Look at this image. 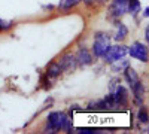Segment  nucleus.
Listing matches in <instances>:
<instances>
[{
    "mask_svg": "<svg viewBox=\"0 0 149 134\" xmlns=\"http://www.w3.org/2000/svg\"><path fill=\"white\" fill-rule=\"evenodd\" d=\"M110 46V37L109 34L104 31H98L94 36V42H93V55H95V58H102L107 48Z\"/></svg>",
    "mask_w": 149,
    "mask_h": 134,
    "instance_id": "obj_1",
    "label": "nucleus"
},
{
    "mask_svg": "<svg viewBox=\"0 0 149 134\" xmlns=\"http://www.w3.org/2000/svg\"><path fill=\"white\" fill-rule=\"evenodd\" d=\"M127 54H130L131 58L137 60V61H142V63H146L148 61V45L143 43V42H134L131 43L130 46H127Z\"/></svg>",
    "mask_w": 149,
    "mask_h": 134,
    "instance_id": "obj_2",
    "label": "nucleus"
},
{
    "mask_svg": "<svg viewBox=\"0 0 149 134\" xmlns=\"http://www.w3.org/2000/svg\"><path fill=\"white\" fill-rule=\"evenodd\" d=\"M125 55H127V46L122 45V43H118V45H110L107 48L106 54L102 58L104 60V63L110 64V63H113V61H116V60L125 57Z\"/></svg>",
    "mask_w": 149,
    "mask_h": 134,
    "instance_id": "obj_3",
    "label": "nucleus"
},
{
    "mask_svg": "<svg viewBox=\"0 0 149 134\" xmlns=\"http://www.w3.org/2000/svg\"><path fill=\"white\" fill-rule=\"evenodd\" d=\"M127 5H128V0H112L109 8L110 18H119L124 14H127Z\"/></svg>",
    "mask_w": 149,
    "mask_h": 134,
    "instance_id": "obj_4",
    "label": "nucleus"
},
{
    "mask_svg": "<svg viewBox=\"0 0 149 134\" xmlns=\"http://www.w3.org/2000/svg\"><path fill=\"white\" fill-rule=\"evenodd\" d=\"M112 99H113L116 106H127L128 104V91L122 87L121 83H118L113 91H110Z\"/></svg>",
    "mask_w": 149,
    "mask_h": 134,
    "instance_id": "obj_5",
    "label": "nucleus"
},
{
    "mask_svg": "<svg viewBox=\"0 0 149 134\" xmlns=\"http://www.w3.org/2000/svg\"><path fill=\"white\" fill-rule=\"evenodd\" d=\"M60 66H61V69H63V72H67V73H70V72H73L74 69L78 67V63H76V58H74V55L73 54H66V55H63L60 58Z\"/></svg>",
    "mask_w": 149,
    "mask_h": 134,
    "instance_id": "obj_6",
    "label": "nucleus"
},
{
    "mask_svg": "<svg viewBox=\"0 0 149 134\" xmlns=\"http://www.w3.org/2000/svg\"><path fill=\"white\" fill-rule=\"evenodd\" d=\"M74 58H76L78 66H81V67H86L93 63V54L86 48H81L78 51V54L74 55Z\"/></svg>",
    "mask_w": 149,
    "mask_h": 134,
    "instance_id": "obj_7",
    "label": "nucleus"
},
{
    "mask_svg": "<svg viewBox=\"0 0 149 134\" xmlns=\"http://www.w3.org/2000/svg\"><path fill=\"white\" fill-rule=\"evenodd\" d=\"M124 78H125L127 83L130 85V88L134 87L137 82H140V78H139V75H137V72H136L133 67H130V66L124 70Z\"/></svg>",
    "mask_w": 149,
    "mask_h": 134,
    "instance_id": "obj_8",
    "label": "nucleus"
},
{
    "mask_svg": "<svg viewBox=\"0 0 149 134\" xmlns=\"http://www.w3.org/2000/svg\"><path fill=\"white\" fill-rule=\"evenodd\" d=\"M115 28H116V31H115L113 39H115L116 42H122V40L128 36V28H127V26H125V24H122V22H119V21H116V22H115Z\"/></svg>",
    "mask_w": 149,
    "mask_h": 134,
    "instance_id": "obj_9",
    "label": "nucleus"
},
{
    "mask_svg": "<svg viewBox=\"0 0 149 134\" xmlns=\"http://www.w3.org/2000/svg\"><path fill=\"white\" fill-rule=\"evenodd\" d=\"M61 73H63V69H61V66H60V63H57V61H54V63H51L48 66V69H46V73L45 75L49 78V79H57Z\"/></svg>",
    "mask_w": 149,
    "mask_h": 134,
    "instance_id": "obj_10",
    "label": "nucleus"
},
{
    "mask_svg": "<svg viewBox=\"0 0 149 134\" xmlns=\"http://www.w3.org/2000/svg\"><path fill=\"white\" fill-rule=\"evenodd\" d=\"M128 66H130V61H128V60H125V57H122V58L116 60V61L110 63V70L113 72V73H119V72H124Z\"/></svg>",
    "mask_w": 149,
    "mask_h": 134,
    "instance_id": "obj_11",
    "label": "nucleus"
},
{
    "mask_svg": "<svg viewBox=\"0 0 149 134\" xmlns=\"http://www.w3.org/2000/svg\"><path fill=\"white\" fill-rule=\"evenodd\" d=\"M142 9L140 6V2L139 0H128V5H127V12H130L131 15H136V14H139Z\"/></svg>",
    "mask_w": 149,
    "mask_h": 134,
    "instance_id": "obj_12",
    "label": "nucleus"
},
{
    "mask_svg": "<svg viewBox=\"0 0 149 134\" xmlns=\"http://www.w3.org/2000/svg\"><path fill=\"white\" fill-rule=\"evenodd\" d=\"M79 2H81V0H60V2H58V9H61V10H69V9L74 8Z\"/></svg>",
    "mask_w": 149,
    "mask_h": 134,
    "instance_id": "obj_13",
    "label": "nucleus"
},
{
    "mask_svg": "<svg viewBox=\"0 0 149 134\" xmlns=\"http://www.w3.org/2000/svg\"><path fill=\"white\" fill-rule=\"evenodd\" d=\"M137 119L140 121V122H143V124L148 122V109H146L143 104L140 106V110H139V113H137Z\"/></svg>",
    "mask_w": 149,
    "mask_h": 134,
    "instance_id": "obj_14",
    "label": "nucleus"
},
{
    "mask_svg": "<svg viewBox=\"0 0 149 134\" xmlns=\"http://www.w3.org/2000/svg\"><path fill=\"white\" fill-rule=\"evenodd\" d=\"M12 27H14V22H12V21L0 19V31H6V30H10Z\"/></svg>",
    "mask_w": 149,
    "mask_h": 134,
    "instance_id": "obj_15",
    "label": "nucleus"
},
{
    "mask_svg": "<svg viewBox=\"0 0 149 134\" xmlns=\"http://www.w3.org/2000/svg\"><path fill=\"white\" fill-rule=\"evenodd\" d=\"M145 40H146V42L149 40V28H148V27H145Z\"/></svg>",
    "mask_w": 149,
    "mask_h": 134,
    "instance_id": "obj_16",
    "label": "nucleus"
},
{
    "mask_svg": "<svg viewBox=\"0 0 149 134\" xmlns=\"http://www.w3.org/2000/svg\"><path fill=\"white\" fill-rule=\"evenodd\" d=\"M148 12H149V8H148V6H146V8H145V9H143V12H142V15H143V17H145V18H148V15H149V14H148Z\"/></svg>",
    "mask_w": 149,
    "mask_h": 134,
    "instance_id": "obj_17",
    "label": "nucleus"
},
{
    "mask_svg": "<svg viewBox=\"0 0 149 134\" xmlns=\"http://www.w3.org/2000/svg\"><path fill=\"white\" fill-rule=\"evenodd\" d=\"M42 8H43V9H52V8H54V6H52V5H48V6H46V5H45V6H42Z\"/></svg>",
    "mask_w": 149,
    "mask_h": 134,
    "instance_id": "obj_18",
    "label": "nucleus"
}]
</instances>
